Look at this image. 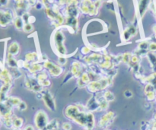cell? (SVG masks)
Masks as SVG:
<instances>
[{
    "label": "cell",
    "instance_id": "obj_19",
    "mask_svg": "<svg viewBox=\"0 0 156 130\" xmlns=\"http://www.w3.org/2000/svg\"><path fill=\"white\" fill-rule=\"evenodd\" d=\"M146 56H147V58L149 59L152 69L154 70L155 72H156V56L154 53H151V52L150 53H148L147 54H146Z\"/></svg>",
    "mask_w": 156,
    "mask_h": 130
},
{
    "label": "cell",
    "instance_id": "obj_36",
    "mask_svg": "<svg viewBox=\"0 0 156 130\" xmlns=\"http://www.w3.org/2000/svg\"><path fill=\"white\" fill-rule=\"evenodd\" d=\"M8 4V0H0V5L5 6Z\"/></svg>",
    "mask_w": 156,
    "mask_h": 130
},
{
    "label": "cell",
    "instance_id": "obj_1",
    "mask_svg": "<svg viewBox=\"0 0 156 130\" xmlns=\"http://www.w3.org/2000/svg\"><path fill=\"white\" fill-rule=\"evenodd\" d=\"M65 116L85 129L93 130L95 126V120L92 113L85 112L78 105H69L65 110Z\"/></svg>",
    "mask_w": 156,
    "mask_h": 130
},
{
    "label": "cell",
    "instance_id": "obj_2",
    "mask_svg": "<svg viewBox=\"0 0 156 130\" xmlns=\"http://www.w3.org/2000/svg\"><path fill=\"white\" fill-rule=\"evenodd\" d=\"M34 126L37 130H45L47 124L49 123V118L47 113L44 111L40 110L35 114L34 118Z\"/></svg>",
    "mask_w": 156,
    "mask_h": 130
},
{
    "label": "cell",
    "instance_id": "obj_31",
    "mask_svg": "<svg viewBox=\"0 0 156 130\" xmlns=\"http://www.w3.org/2000/svg\"><path fill=\"white\" fill-rule=\"evenodd\" d=\"M23 29L24 30V31L30 32V31H31L32 29H33V27H32L31 24H29V23H26V24L24 25V27H23Z\"/></svg>",
    "mask_w": 156,
    "mask_h": 130
},
{
    "label": "cell",
    "instance_id": "obj_7",
    "mask_svg": "<svg viewBox=\"0 0 156 130\" xmlns=\"http://www.w3.org/2000/svg\"><path fill=\"white\" fill-rule=\"evenodd\" d=\"M24 85H25L27 89L30 90V91H34V92L39 93L44 89L41 87V85H40L39 82L35 79H32V78L26 79L25 81H24Z\"/></svg>",
    "mask_w": 156,
    "mask_h": 130
},
{
    "label": "cell",
    "instance_id": "obj_11",
    "mask_svg": "<svg viewBox=\"0 0 156 130\" xmlns=\"http://www.w3.org/2000/svg\"><path fill=\"white\" fill-rule=\"evenodd\" d=\"M5 62L8 69L18 68V61L12 55L7 53L5 58Z\"/></svg>",
    "mask_w": 156,
    "mask_h": 130
},
{
    "label": "cell",
    "instance_id": "obj_25",
    "mask_svg": "<svg viewBox=\"0 0 156 130\" xmlns=\"http://www.w3.org/2000/svg\"><path fill=\"white\" fill-rule=\"evenodd\" d=\"M146 97H147V99L149 100V101L154 100L156 98L155 91H152V92L147 93V94H146Z\"/></svg>",
    "mask_w": 156,
    "mask_h": 130
},
{
    "label": "cell",
    "instance_id": "obj_35",
    "mask_svg": "<svg viewBox=\"0 0 156 130\" xmlns=\"http://www.w3.org/2000/svg\"><path fill=\"white\" fill-rule=\"evenodd\" d=\"M24 130H35V129L33 126H31V125H27V126H26L24 128Z\"/></svg>",
    "mask_w": 156,
    "mask_h": 130
},
{
    "label": "cell",
    "instance_id": "obj_20",
    "mask_svg": "<svg viewBox=\"0 0 156 130\" xmlns=\"http://www.w3.org/2000/svg\"><path fill=\"white\" fill-rule=\"evenodd\" d=\"M143 81L148 82V84H151L152 85H153L156 89V72L152 73V74L150 75L149 76L145 78V79H143Z\"/></svg>",
    "mask_w": 156,
    "mask_h": 130
},
{
    "label": "cell",
    "instance_id": "obj_39",
    "mask_svg": "<svg viewBox=\"0 0 156 130\" xmlns=\"http://www.w3.org/2000/svg\"><path fill=\"white\" fill-rule=\"evenodd\" d=\"M13 130H18V129H13Z\"/></svg>",
    "mask_w": 156,
    "mask_h": 130
},
{
    "label": "cell",
    "instance_id": "obj_34",
    "mask_svg": "<svg viewBox=\"0 0 156 130\" xmlns=\"http://www.w3.org/2000/svg\"><path fill=\"white\" fill-rule=\"evenodd\" d=\"M90 52H91V49L88 48V47H83L82 49V53L84 55H88Z\"/></svg>",
    "mask_w": 156,
    "mask_h": 130
},
{
    "label": "cell",
    "instance_id": "obj_6",
    "mask_svg": "<svg viewBox=\"0 0 156 130\" xmlns=\"http://www.w3.org/2000/svg\"><path fill=\"white\" fill-rule=\"evenodd\" d=\"M63 39V34L62 33V32H57L56 37H55V47H56V52L60 56H65L66 53L65 47L62 44Z\"/></svg>",
    "mask_w": 156,
    "mask_h": 130
},
{
    "label": "cell",
    "instance_id": "obj_28",
    "mask_svg": "<svg viewBox=\"0 0 156 130\" xmlns=\"http://www.w3.org/2000/svg\"><path fill=\"white\" fill-rule=\"evenodd\" d=\"M40 85H41V87L42 88H44V87H49L50 85V84H51V82H50V80H48V79H46V80H44L42 81V82H39Z\"/></svg>",
    "mask_w": 156,
    "mask_h": 130
},
{
    "label": "cell",
    "instance_id": "obj_15",
    "mask_svg": "<svg viewBox=\"0 0 156 130\" xmlns=\"http://www.w3.org/2000/svg\"><path fill=\"white\" fill-rule=\"evenodd\" d=\"M59 128V123L57 119H53V120L49 121L45 130H56Z\"/></svg>",
    "mask_w": 156,
    "mask_h": 130
},
{
    "label": "cell",
    "instance_id": "obj_18",
    "mask_svg": "<svg viewBox=\"0 0 156 130\" xmlns=\"http://www.w3.org/2000/svg\"><path fill=\"white\" fill-rule=\"evenodd\" d=\"M149 4V0H140V5H139V9H140L141 16H143V15H144L145 12H146V9H147Z\"/></svg>",
    "mask_w": 156,
    "mask_h": 130
},
{
    "label": "cell",
    "instance_id": "obj_27",
    "mask_svg": "<svg viewBox=\"0 0 156 130\" xmlns=\"http://www.w3.org/2000/svg\"><path fill=\"white\" fill-rule=\"evenodd\" d=\"M62 130H71L72 129V125L68 122H66L62 124Z\"/></svg>",
    "mask_w": 156,
    "mask_h": 130
},
{
    "label": "cell",
    "instance_id": "obj_4",
    "mask_svg": "<svg viewBox=\"0 0 156 130\" xmlns=\"http://www.w3.org/2000/svg\"><path fill=\"white\" fill-rule=\"evenodd\" d=\"M43 66L48 70L49 73L53 77H57V76H60L62 72V68L60 65H58L54 64L53 62H50V61L47 60L43 63Z\"/></svg>",
    "mask_w": 156,
    "mask_h": 130
},
{
    "label": "cell",
    "instance_id": "obj_16",
    "mask_svg": "<svg viewBox=\"0 0 156 130\" xmlns=\"http://www.w3.org/2000/svg\"><path fill=\"white\" fill-rule=\"evenodd\" d=\"M43 65H41L39 63H30V67L28 69V71L30 72V73L34 74V73H37L41 72V70L43 69Z\"/></svg>",
    "mask_w": 156,
    "mask_h": 130
},
{
    "label": "cell",
    "instance_id": "obj_17",
    "mask_svg": "<svg viewBox=\"0 0 156 130\" xmlns=\"http://www.w3.org/2000/svg\"><path fill=\"white\" fill-rule=\"evenodd\" d=\"M24 124V120L21 117H15L13 120V129L20 130Z\"/></svg>",
    "mask_w": 156,
    "mask_h": 130
},
{
    "label": "cell",
    "instance_id": "obj_37",
    "mask_svg": "<svg viewBox=\"0 0 156 130\" xmlns=\"http://www.w3.org/2000/svg\"><path fill=\"white\" fill-rule=\"evenodd\" d=\"M2 69H3L2 65H1V63H0V72L2 71Z\"/></svg>",
    "mask_w": 156,
    "mask_h": 130
},
{
    "label": "cell",
    "instance_id": "obj_3",
    "mask_svg": "<svg viewBox=\"0 0 156 130\" xmlns=\"http://www.w3.org/2000/svg\"><path fill=\"white\" fill-rule=\"evenodd\" d=\"M41 95V98H42L43 101H44V104L47 107V109L50 110V111H56V102H55V99L53 96L49 92V91L46 89H43L41 92H39Z\"/></svg>",
    "mask_w": 156,
    "mask_h": 130
},
{
    "label": "cell",
    "instance_id": "obj_32",
    "mask_svg": "<svg viewBox=\"0 0 156 130\" xmlns=\"http://www.w3.org/2000/svg\"><path fill=\"white\" fill-rule=\"evenodd\" d=\"M149 49L151 51V53L156 52V43H151V44H149Z\"/></svg>",
    "mask_w": 156,
    "mask_h": 130
},
{
    "label": "cell",
    "instance_id": "obj_41",
    "mask_svg": "<svg viewBox=\"0 0 156 130\" xmlns=\"http://www.w3.org/2000/svg\"><path fill=\"white\" fill-rule=\"evenodd\" d=\"M22 130H24V129H22Z\"/></svg>",
    "mask_w": 156,
    "mask_h": 130
},
{
    "label": "cell",
    "instance_id": "obj_13",
    "mask_svg": "<svg viewBox=\"0 0 156 130\" xmlns=\"http://www.w3.org/2000/svg\"><path fill=\"white\" fill-rule=\"evenodd\" d=\"M20 52V46L17 42H12L9 44L7 49V53L12 55L13 56H17Z\"/></svg>",
    "mask_w": 156,
    "mask_h": 130
},
{
    "label": "cell",
    "instance_id": "obj_8",
    "mask_svg": "<svg viewBox=\"0 0 156 130\" xmlns=\"http://www.w3.org/2000/svg\"><path fill=\"white\" fill-rule=\"evenodd\" d=\"M13 19V15L11 11L0 10V25L2 27L7 26Z\"/></svg>",
    "mask_w": 156,
    "mask_h": 130
},
{
    "label": "cell",
    "instance_id": "obj_5",
    "mask_svg": "<svg viewBox=\"0 0 156 130\" xmlns=\"http://www.w3.org/2000/svg\"><path fill=\"white\" fill-rule=\"evenodd\" d=\"M115 117V113L113 112V111H109V112L106 113L99 120L98 126L100 128H102V129H106L113 123Z\"/></svg>",
    "mask_w": 156,
    "mask_h": 130
},
{
    "label": "cell",
    "instance_id": "obj_22",
    "mask_svg": "<svg viewBox=\"0 0 156 130\" xmlns=\"http://www.w3.org/2000/svg\"><path fill=\"white\" fill-rule=\"evenodd\" d=\"M103 97L108 103H109V102L114 101V100H115V95L110 91H105V92L103 93Z\"/></svg>",
    "mask_w": 156,
    "mask_h": 130
},
{
    "label": "cell",
    "instance_id": "obj_24",
    "mask_svg": "<svg viewBox=\"0 0 156 130\" xmlns=\"http://www.w3.org/2000/svg\"><path fill=\"white\" fill-rule=\"evenodd\" d=\"M132 56L133 55L130 53H125L124 54H123V61L122 62H124V63L129 64L131 60V58H132Z\"/></svg>",
    "mask_w": 156,
    "mask_h": 130
},
{
    "label": "cell",
    "instance_id": "obj_38",
    "mask_svg": "<svg viewBox=\"0 0 156 130\" xmlns=\"http://www.w3.org/2000/svg\"><path fill=\"white\" fill-rule=\"evenodd\" d=\"M84 130H92V129H85Z\"/></svg>",
    "mask_w": 156,
    "mask_h": 130
},
{
    "label": "cell",
    "instance_id": "obj_23",
    "mask_svg": "<svg viewBox=\"0 0 156 130\" xmlns=\"http://www.w3.org/2000/svg\"><path fill=\"white\" fill-rule=\"evenodd\" d=\"M14 24H15V27L17 29H21L24 27V21H23L22 18H20V17H17L15 19L14 21Z\"/></svg>",
    "mask_w": 156,
    "mask_h": 130
},
{
    "label": "cell",
    "instance_id": "obj_12",
    "mask_svg": "<svg viewBox=\"0 0 156 130\" xmlns=\"http://www.w3.org/2000/svg\"><path fill=\"white\" fill-rule=\"evenodd\" d=\"M22 100L18 97H9L8 99L6 100L5 102H4L9 108L12 109V107H18V105L21 103Z\"/></svg>",
    "mask_w": 156,
    "mask_h": 130
},
{
    "label": "cell",
    "instance_id": "obj_10",
    "mask_svg": "<svg viewBox=\"0 0 156 130\" xmlns=\"http://www.w3.org/2000/svg\"><path fill=\"white\" fill-rule=\"evenodd\" d=\"M12 84H2L0 88V102L4 103L8 99V93L10 91Z\"/></svg>",
    "mask_w": 156,
    "mask_h": 130
},
{
    "label": "cell",
    "instance_id": "obj_26",
    "mask_svg": "<svg viewBox=\"0 0 156 130\" xmlns=\"http://www.w3.org/2000/svg\"><path fill=\"white\" fill-rule=\"evenodd\" d=\"M58 62H59V65H64L66 64L67 59L65 56H59V59H58Z\"/></svg>",
    "mask_w": 156,
    "mask_h": 130
},
{
    "label": "cell",
    "instance_id": "obj_30",
    "mask_svg": "<svg viewBox=\"0 0 156 130\" xmlns=\"http://www.w3.org/2000/svg\"><path fill=\"white\" fill-rule=\"evenodd\" d=\"M17 108H18L20 111H24L27 109V104H26L25 102L21 101V103L18 105V107Z\"/></svg>",
    "mask_w": 156,
    "mask_h": 130
},
{
    "label": "cell",
    "instance_id": "obj_40",
    "mask_svg": "<svg viewBox=\"0 0 156 130\" xmlns=\"http://www.w3.org/2000/svg\"><path fill=\"white\" fill-rule=\"evenodd\" d=\"M105 130H110V129H105Z\"/></svg>",
    "mask_w": 156,
    "mask_h": 130
},
{
    "label": "cell",
    "instance_id": "obj_29",
    "mask_svg": "<svg viewBox=\"0 0 156 130\" xmlns=\"http://www.w3.org/2000/svg\"><path fill=\"white\" fill-rule=\"evenodd\" d=\"M123 94H124V97H126V98H131V97L133 96V91L129 89L126 90V91H124V93H123Z\"/></svg>",
    "mask_w": 156,
    "mask_h": 130
},
{
    "label": "cell",
    "instance_id": "obj_21",
    "mask_svg": "<svg viewBox=\"0 0 156 130\" xmlns=\"http://www.w3.org/2000/svg\"><path fill=\"white\" fill-rule=\"evenodd\" d=\"M10 74L13 79H18L21 76V72H20L19 68H12L9 69Z\"/></svg>",
    "mask_w": 156,
    "mask_h": 130
},
{
    "label": "cell",
    "instance_id": "obj_14",
    "mask_svg": "<svg viewBox=\"0 0 156 130\" xmlns=\"http://www.w3.org/2000/svg\"><path fill=\"white\" fill-rule=\"evenodd\" d=\"M39 60L40 56L35 52H31V53H27L25 55V57H24V61L27 62H29V63H36Z\"/></svg>",
    "mask_w": 156,
    "mask_h": 130
},
{
    "label": "cell",
    "instance_id": "obj_9",
    "mask_svg": "<svg viewBox=\"0 0 156 130\" xmlns=\"http://www.w3.org/2000/svg\"><path fill=\"white\" fill-rule=\"evenodd\" d=\"M84 72L82 71V65L79 62H73L72 64L71 68V74L76 79H79L81 77Z\"/></svg>",
    "mask_w": 156,
    "mask_h": 130
},
{
    "label": "cell",
    "instance_id": "obj_33",
    "mask_svg": "<svg viewBox=\"0 0 156 130\" xmlns=\"http://www.w3.org/2000/svg\"><path fill=\"white\" fill-rule=\"evenodd\" d=\"M77 85H78V86H79V88H85V87L87 86V85H85V84L82 82V79H81L80 78H79V79H78Z\"/></svg>",
    "mask_w": 156,
    "mask_h": 130
}]
</instances>
